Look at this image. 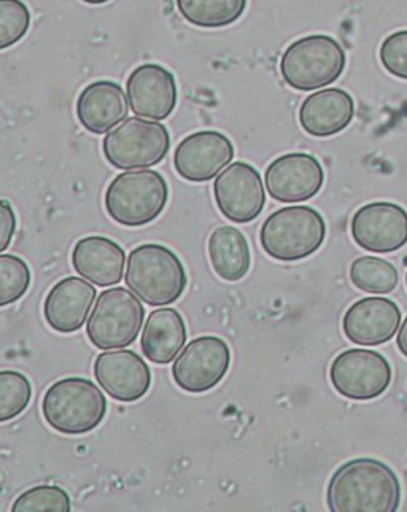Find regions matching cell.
<instances>
[{
  "instance_id": "obj_1",
  "label": "cell",
  "mask_w": 407,
  "mask_h": 512,
  "mask_svg": "<svg viewBox=\"0 0 407 512\" xmlns=\"http://www.w3.org/2000/svg\"><path fill=\"white\" fill-rule=\"evenodd\" d=\"M326 500L333 512H395L401 503L400 479L376 458H357L333 474Z\"/></svg>"
},
{
  "instance_id": "obj_2",
  "label": "cell",
  "mask_w": 407,
  "mask_h": 512,
  "mask_svg": "<svg viewBox=\"0 0 407 512\" xmlns=\"http://www.w3.org/2000/svg\"><path fill=\"white\" fill-rule=\"evenodd\" d=\"M125 282L148 306H171L188 285L179 255L161 244L139 245L128 256Z\"/></svg>"
},
{
  "instance_id": "obj_3",
  "label": "cell",
  "mask_w": 407,
  "mask_h": 512,
  "mask_svg": "<svg viewBox=\"0 0 407 512\" xmlns=\"http://www.w3.org/2000/svg\"><path fill=\"white\" fill-rule=\"evenodd\" d=\"M42 414L58 433L85 435L105 419L107 400L94 382L66 377L51 385L43 395Z\"/></svg>"
},
{
  "instance_id": "obj_4",
  "label": "cell",
  "mask_w": 407,
  "mask_h": 512,
  "mask_svg": "<svg viewBox=\"0 0 407 512\" xmlns=\"http://www.w3.org/2000/svg\"><path fill=\"white\" fill-rule=\"evenodd\" d=\"M326 237L325 218L307 206L283 207L266 218L260 242L264 252L277 261L304 260L314 255Z\"/></svg>"
},
{
  "instance_id": "obj_5",
  "label": "cell",
  "mask_w": 407,
  "mask_h": 512,
  "mask_svg": "<svg viewBox=\"0 0 407 512\" xmlns=\"http://www.w3.org/2000/svg\"><path fill=\"white\" fill-rule=\"evenodd\" d=\"M169 201L166 179L156 171L117 175L105 191V210L112 220L128 228L150 225L163 214Z\"/></svg>"
},
{
  "instance_id": "obj_6",
  "label": "cell",
  "mask_w": 407,
  "mask_h": 512,
  "mask_svg": "<svg viewBox=\"0 0 407 512\" xmlns=\"http://www.w3.org/2000/svg\"><path fill=\"white\" fill-rule=\"evenodd\" d=\"M345 63V51L338 40L330 35H307L283 51L280 74L293 90H320L341 77Z\"/></svg>"
},
{
  "instance_id": "obj_7",
  "label": "cell",
  "mask_w": 407,
  "mask_h": 512,
  "mask_svg": "<svg viewBox=\"0 0 407 512\" xmlns=\"http://www.w3.org/2000/svg\"><path fill=\"white\" fill-rule=\"evenodd\" d=\"M144 320L145 309L136 293L123 287L110 288L97 298L86 334L97 349H125L139 338Z\"/></svg>"
},
{
  "instance_id": "obj_8",
  "label": "cell",
  "mask_w": 407,
  "mask_h": 512,
  "mask_svg": "<svg viewBox=\"0 0 407 512\" xmlns=\"http://www.w3.org/2000/svg\"><path fill=\"white\" fill-rule=\"evenodd\" d=\"M102 150L105 160L117 169H148L166 158L171 150V134L155 120L128 118L105 136Z\"/></svg>"
},
{
  "instance_id": "obj_9",
  "label": "cell",
  "mask_w": 407,
  "mask_h": 512,
  "mask_svg": "<svg viewBox=\"0 0 407 512\" xmlns=\"http://www.w3.org/2000/svg\"><path fill=\"white\" fill-rule=\"evenodd\" d=\"M330 379L334 390L344 398L374 400L392 384V366L374 350H345L331 363Z\"/></svg>"
},
{
  "instance_id": "obj_10",
  "label": "cell",
  "mask_w": 407,
  "mask_h": 512,
  "mask_svg": "<svg viewBox=\"0 0 407 512\" xmlns=\"http://www.w3.org/2000/svg\"><path fill=\"white\" fill-rule=\"evenodd\" d=\"M231 350L217 336L193 339L175 358L172 377L185 392L199 395L217 387L229 371Z\"/></svg>"
},
{
  "instance_id": "obj_11",
  "label": "cell",
  "mask_w": 407,
  "mask_h": 512,
  "mask_svg": "<svg viewBox=\"0 0 407 512\" xmlns=\"http://www.w3.org/2000/svg\"><path fill=\"white\" fill-rule=\"evenodd\" d=\"M218 210L231 222L245 225L260 217L266 206V191L260 172L250 164H229L214 183Z\"/></svg>"
},
{
  "instance_id": "obj_12",
  "label": "cell",
  "mask_w": 407,
  "mask_h": 512,
  "mask_svg": "<svg viewBox=\"0 0 407 512\" xmlns=\"http://www.w3.org/2000/svg\"><path fill=\"white\" fill-rule=\"evenodd\" d=\"M353 241L371 253H392L407 244V212L395 202H369L350 223Z\"/></svg>"
},
{
  "instance_id": "obj_13",
  "label": "cell",
  "mask_w": 407,
  "mask_h": 512,
  "mask_svg": "<svg viewBox=\"0 0 407 512\" xmlns=\"http://www.w3.org/2000/svg\"><path fill=\"white\" fill-rule=\"evenodd\" d=\"M325 182L322 164L309 153H287L272 161L264 174L269 196L282 204H298L317 196Z\"/></svg>"
},
{
  "instance_id": "obj_14",
  "label": "cell",
  "mask_w": 407,
  "mask_h": 512,
  "mask_svg": "<svg viewBox=\"0 0 407 512\" xmlns=\"http://www.w3.org/2000/svg\"><path fill=\"white\" fill-rule=\"evenodd\" d=\"M234 158L229 137L217 131H199L185 137L174 153L177 174L188 182H209L221 174Z\"/></svg>"
},
{
  "instance_id": "obj_15",
  "label": "cell",
  "mask_w": 407,
  "mask_h": 512,
  "mask_svg": "<svg viewBox=\"0 0 407 512\" xmlns=\"http://www.w3.org/2000/svg\"><path fill=\"white\" fill-rule=\"evenodd\" d=\"M94 376L102 390L121 403L139 401L152 387V371L132 350L101 353L94 361Z\"/></svg>"
},
{
  "instance_id": "obj_16",
  "label": "cell",
  "mask_w": 407,
  "mask_h": 512,
  "mask_svg": "<svg viewBox=\"0 0 407 512\" xmlns=\"http://www.w3.org/2000/svg\"><path fill=\"white\" fill-rule=\"evenodd\" d=\"M129 105L137 117L161 121L171 117L179 101L174 75L159 64H142L126 82Z\"/></svg>"
},
{
  "instance_id": "obj_17",
  "label": "cell",
  "mask_w": 407,
  "mask_h": 512,
  "mask_svg": "<svg viewBox=\"0 0 407 512\" xmlns=\"http://www.w3.org/2000/svg\"><path fill=\"white\" fill-rule=\"evenodd\" d=\"M401 309L392 299L365 298L345 312L342 330L357 346H382L400 331Z\"/></svg>"
},
{
  "instance_id": "obj_18",
  "label": "cell",
  "mask_w": 407,
  "mask_h": 512,
  "mask_svg": "<svg viewBox=\"0 0 407 512\" xmlns=\"http://www.w3.org/2000/svg\"><path fill=\"white\" fill-rule=\"evenodd\" d=\"M96 299V288L80 277H66L51 288L43 315L56 333L70 334L82 330Z\"/></svg>"
},
{
  "instance_id": "obj_19",
  "label": "cell",
  "mask_w": 407,
  "mask_h": 512,
  "mask_svg": "<svg viewBox=\"0 0 407 512\" xmlns=\"http://www.w3.org/2000/svg\"><path fill=\"white\" fill-rule=\"evenodd\" d=\"M75 271L97 287L118 285L125 274L126 253L109 237H83L72 252Z\"/></svg>"
},
{
  "instance_id": "obj_20",
  "label": "cell",
  "mask_w": 407,
  "mask_h": 512,
  "mask_svg": "<svg viewBox=\"0 0 407 512\" xmlns=\"http://www.w3.org/2000/svg\"><path fill=\"white\" fill-rule=\"evenodd\" d=\"M128 101L118 83L109 80L91 83L78 96V121L86 131L105 134L125 120Z\"/></svg>"
},
{
  "instance_id": "obj_21",
  "label": "cell",
  "mask_w": 407,
  "mask_h": 512,
  "mask_svg": "<svg viewBox=\"0 0 407 512\" xmlns=\"http://www.w3.org/2000/svg\"><path fill=\"white\" fill-rule=\"evenodd\" d=\"M355 102L339 88L317 91L307 97L299 109V123L314 137L336 136L352 123Z\"/></svg>"
},
{
  "instance_id": "obj_22",
  "label": "cell",
  "mask_w": 407,
  "mask_h": 512,
  "mask_svg": "<svg viewBox=\"0 0 407 512\" xmlns=\"http://www.w3.org/2000/svg\"><path fill=\"white\" fill-rule=\"evenodd\" d=\"M187 339V325L180 312L172 307H164L148 315L140 349L144 357L156 365H167L177 358Z\"/></svg>"
},
{
  "instance_id": "obj_23",
  "label": "cell",
  "mask_w": 407,
  "mask_h": 512,
  "mask_svg": "<svg viewBox=\"0 0 407 512\" xmlns=\"http://www.w3.org/2000/svg\"><path fill=\"white\" fill-rule=\"evenodd\" d=\"M209 260L215 274L225 282H239L249 274L252 253L242 231L233 226H221L210 234Z\"/></svg>"
},
{
  "instance_id": "obj_24",
  "label": "cell",
  "mask_w": 407,
  "mask_h": 512,
  "mask_svg": "<svg viewBox=\"0 0 407 512\" xmlns=\"http://www.w3.org/2000/svg\"><path fill=\"white\" fill-rule=\"evenodd\" d=\"M180 15L198 28L220 29L236 23L247 0H177Z\"/></svg>"
},
{
  "instance_id": "obj_25",
  "label": "cell",
  "mask_w": 407,
  "mask_h": 512,
  "mask_svg": "<svg viewBox=\"0 0 407 512\" xmlns=\"http://www.w3.org/2000/svg\"><path fill=\"white\" fill-rule=\"evenodd\" d=\"M350 280L358 290L371 295H388L398 287V269L384 258L361 256L350 266Z\"/></svg>"
},
{
  "instance_id": "obj_26",
  "label": "cell",
  "mask_w": 407,
  "mask_h": 512,
  "mask_svg": "<svg viewBox=\"0 0 407 512\" xmlns=\"http://www.w3.org/2000/svg\"><path fill=\"white\" fill-rule=\"evenodd\" d=\"M32 398V385L28 377L12 369L0 373V420L16 419L28 408Z\"/></svg>"
},
{
  "instance_id": "obj_27",
  "label": "cell",
  "mask_w": 407,
  "mask_h": 512,
  "mask_svg": "<svg viewBox=\"0 0 407 512\" xmlns=\"http://www.w3.org/2000/svg\"><path fill=\"white\" fill-rule=\"evenodd\" d=\"M31 287V269L16 255H0V306L23 298Z\"/></svg>"
},
{
  "instance_id": "obj_28",
  "label": "cell",
  "mask_w": 407,
  "mask_h": 512,
  "mask_svg": "<svg viewBox=\"0 0 407 512\" xmlns=\"http://www.w3.org/2000/svg\"><path fill=\"white\" fill-rule=\"evenodd\" d=\"M13 512H69L70 497L58 485L43 484L26 490L13 503Z\"/></svg>"
},
{
  "instance_id": "obj_29",
  "label": "cell",
  "mask_w": 407,
  "mask_h": 512,
  "mask_svg": "<svg viewBox=\"0 0 407 512\" xmlns=\"http://www.w3.org/2000/svg\"><path fill=\"white\" fill-rule=\"evenodd\" d=\"M31 26V12L23 0H0V48L12 47Z\"/></svg>"
},
{
  "instance_id": "obj_30",
  "label": "cell",
  "mask_w": 407,
  "mask_h": 512,
  "mask_svg": "<svg viewBox=\"0 0 407 512\" xmlns=\"http://www.w3.org/2000/svg\"><path fill=\"white\" fill-rule=\"evenodd\" d=\"M379 58L388 74L407 80V31L388 35L380 45Z\"/></svg>"
},
{
  "instance_id": "obj_31",
  "label": "cell",
  "mask_w": 407,
  "mask_h": 512,
  "mask_svg": "<svg viewBox=\"0 0 407 512\" xmlns=\"http://www.w3.org/2000/svg\"><path fill=\"white\" fill-rule=\"evenodd\" d=\"M0 225H2V231H0V252L4 253L8 249V245L12 242L13 234L16 229V217L13 212V207L10 206V202H0Z\"/></svg>"
},
{
  "instance_id": "obj_32",
  "label": "cell",
  "mask_w": 407,
  "mask_h": 512,
  "mask_svg": "<svg viewBox=\"0 0 407 512\" xmlns=\"http://www.w3.org/2000/svg\"><path fill=\"white\" fill-rule=\"evenodd\" d=\"M398 349L407 358V317L401 325V330L398 331Z\"/></svg>"
},
{
  "instance_id": "obj_33",
  "label": "cell",
  "mask_w": 407,
  "mask_h": 512,
  "mask_svg": "<svg viewBox=\"0 0 407 512\" xmlns=\"http://www.w3.org/2000/svg\"><path fill=\"white\" fill-rule=\"evenodd\" d=\"M82 2H85V4H90V5H102V4H107V2H109V0H82Z\"/></svg>"
},
{
  "instance_id": "obj_34",
  "label": "cell",
  "mask_w": 407,
  "mask_h": 512,
  "mask_svg": "<svg viewBox=\"0 0 407 512\" xmlns=\"http://www.w3.org/2000/svg\"><path fill=\"white\" fill-rule=\"evenodd\" d=\"M406 285H407V274H406Z\"/></svg>"
}]
</instances>
